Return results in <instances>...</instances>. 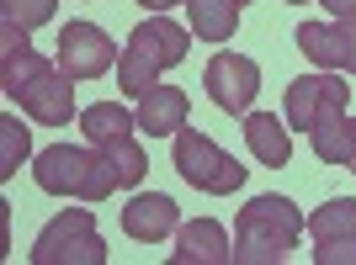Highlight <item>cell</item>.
Segmentation results:
<instances>
[{
    "instance_id": "6da1fadb",
    "label": "cell",
    "mask_w": 356,
    "mask_h": 265,
    "mask_svg": "<svg viewBox=\"0 0 356 265\" xmlns=\"http://www.w3.org/2000/svg\"><path fill=\"white\" fill-rule=\"evenodd\" d=\"M192 37L197 32L176 27L165 11H154L149 22H138L134 32H128V48H122V59H118V85L122 96H149V90L160 85V74L165 69H176L186 53H192Z\"/></svg>"
},
{
    "instance_id": "7a4b0ae2",
    "label": "cell",
    "mask_w": 356,
    "mask_h": 265,
    "mask_svg": "<svg viewBox=\"0 0 356 265\" xmlns=\"http://www.w3.org/2000/svg\"><path fill=\"white\" fill-rule=\"evenodd\" d=\"M309 218L287 196H255L234 218V265H282L287 250L303 239Z\"/></svg>"
},
{
    "instance_id": "3957f363",
    "label": "cell",
    "mask_w": 356,
    "mask_h": 265,
    "mask_svg": "<svg viewBox=\"0 0 356 265\" xmlns=\"http://www.w3.org/2000/svg\"><path fill=\"white\" fill-rule=\"evenodd\" d=\"M32 180H38L48 196H74V202H106V196L122 186L102 148H74V144L43 148L38 164H32Z\"/></svg>"
},
{
    "instance_id": "277c9868",
    "label": "cell",
    "mask_w": 356,
    "mask_h": 265,
    "mask_svg": "<svg viewBox=\"0 0 356 265\" xmlns=\"http://www.w3.org/2000/svg\"><path fill=\"white\" fill-rule=\"evenodd\" d=\"M32 265H106V244L96 234L90 207H64L43 234L32 239Z\"/></svg>"
},
{
    "instance_id": "5b68a950",
    "label": "cell",
    "mask_w": 356,
    "mask_h": 265,
    "mask_svg": "<svg viewBox=\"0 0 356 265\" xmlns=\"http://www.w3.org/2000/svg\"><path fill=\"white\" fill-rule=\"evenodd\" d=\"M176 170L192 191H208V196H234L245 186V164L234 154H223L208 132H197V128L176 132Z\"/></svg>"
},
{
    "instance_id": "8992f818",
    "label": "cell",
    "mask_w": 356,
    "mask_h": 265,
    "mask_svg": "<svg viewBox=\"0 0 356 265\" xmlns=\"http://www.w3.org/2000/svg\"><path fill=\"white\" fill-rule=\"evenodd\" d=\"M346 106H351V80H341V69H319V74H298L287 85L282 117H287V128L314 132L325 122L346 117Z\"/></svg>"
},
{
    "instance_id": "52a82bcc",
    "label": "cell",
    "mask_w": 356,
    "mask_h": 265,
    "mask_svg": "<svg viewBox=\"0 0 356 265\" xmlns=\"http://www.w3.org/2000/svg\"><path fill=\"white\" fill-rule=\"evenodd\" d=\"M202 85H208V101L229 117H245L261 90V64L245 59V53H213L208 69H202Z\"/></svg>"
},
{
    "instance_id": "ba28073f",
    "label": "cell",
    "mask_w": 356,
    "mask_h": 265,
    "mask_svg": "<svg viewBox=\"0 0 356 265\" xmlns=\"http://www.w3.org/2000/svg\"><path fill=\"white\" fill-rule=\"evenodd\" d=\"M118 59L122 53L112 48V37H106L96 22H64V32H59V69L70 74V80H102Z\"/></svg>"
},
{
    "instance_id": "9c48e42d",
    "label": "cell",
    "mask_w": 356,
    "mask_h": 265,
    "mask_svg": "<svg viewBox=\"0 0 356 265\" xmlns=\"http://www.w3.org/2000/svg\"><path fill=\"white\" fill-rule=\"evenodd\" d=\"M298 48L314 69H341L356 74V16H335V22H303L298 27Z\"/></svg>"
},
{
    "instance_id": "30bf717a",
    "label": "cell",
    "mask_w": 356,
    "mask_h": 265,
    "mask_svg": "<svg viewBox=\"0 0 356 265\" xmlns=\"http://www.w3.org/2000/svg\"><path fill=\"white\" fill-rule=\"evenodd\" d=\"M181 228V212L165 191H138L134 202L122 207V234L138 239V244H160Z\"/></svg>"
},
{
    "instance_id": "8fae6325",
    "label": "cell",
    "mask_w": 356,
    "mask_h": 265,
    "mask_svg": "<svg viewBox=\"0 0 356 265\" xmlns=\"http://www.w3.org/2000/svg\"><path fill=\"white\" fill-rule=\"evenodd\" d=\"M16 101H22V112H27L32 122H70V117H74V80H70L64 69H54V64H48V69L38 74V80L16 96Z\"/></svg>"
},
{
    "instance_id": "7c38bea8",
    "label": "cell",
    "mask_w": 356,
    "mask_h": 265,
    "mask_svg": "<svg viewBox=\"0 0 356 265\" xmlns=\"http://www.w3.org/2000/svg\"><path fill=\"white\" fill-rule=\"evenodd\" d=\"M176 265H234V244L223 234V223L192 218L176 228Z\"/></svg>"
},
{
    "instance_id": "4fadbf2b",
    "label": "cell",
    "mask_w": 356,
    "mask_h": 265,
    "mask_svg": "<svg viewBox=\"0 0 356 265\" xmlns=\"http://www.w3.org/2000/svg\"><path fill=\"white\" fill-rule=\"evenodd\" d=\"M138 132L149 138H176L186 128V90L181 85H154L149 96H138Z\"/></svg>"
},
{
    "instance_id": "5bb4252c",
    "label": "cell",
    "mask_w": 356,
    "mask_h": 265,
    "mask_svg": "<svg viewBox=\"0 0 356 265\" xmlns=\"http://www.w3.org/2000/svg\"><path fill=\"white\" fill-rule=\"evenodd\" d=\"M245 144H250V154L261 164H271V170H282V164L293 160V128H287V117H277V112H245Z\"/></svg>"
},
{
    "instance_id": "9a60e30c",
    "label": "cell",
    "mask_w": 356,
    "mask_h": 265,
    "mask_svg": "<svg viewBox=\"0 0 356 265\" xmlns=\"http://www.w3.org/2000/svg\"><path fill=\"white\" fill-rule=\"evenodd\" d=\"M192 6V32L202 43H223V37H234L239 27V6L234 0H186Z\"/></svg>"
},
{
    "instance_id": "2e32d148",
    "label": "cell",
    "mask_w": 356,
    "mask_h": 265,
    "mask_svg": "<svg viewBox=\"0 0 356 265\" xmlns=\"http://www.w3.org/2000/svg\"><path fill=\"white\" fill-rule=\"evenodd\" d=\"M43 69H48V59H43V53H32V43L0 48V90H6L11 101H16V96H22V90H27Z\"/></svg>"
},
{
    "instance_id": "e0dca14e",
    "label": "cell",
    "mask_w": 356,
    "mask_h": 265,
    "mask_svg": "<svg viewBox=\"0 0 356 265\" xmlns=\"http://www.w3.org/2000/svg\"><path fill=\"white\" fill-rule=\"evenodd\" d=\"M80 128H86L90 144H106V138H128V132H138V117L128 112V106H112V101H96L80 112Z\"/></svg>"
},
{
    "instance_id": "ac0fdd59",
    "label": "cell",
    "mask_w": 356,
    "mask_h": 265,
    "mask_svg": "<svg viewBox=\"0 0 356 265\" xmlns=\"http://www.w3.org/2000/svg\"><path fill=\"white\" fill-rule=\"evenodd\" d=\"M314 154L325 164H346L351 170V154H356V122L351 117H335L325 128H314Z\"/></svg>"
},
{
    "instance_id": "d6986e66",
    "label": "cell",
    "mask_w": 356,
    "mask_h": 265,
    "mask_svg": "<svg viewBox=\"0 0 356 265\" xmlns=\"http://www.w3.org/2000/svg\"><path fill=\"white\" fill-rule=\"evenodd\" d=\"M96 148H102L106 160H112V170H118L122 186H138V180L149 176V154L138 148L134 132H128V138H106V144H96Z\"/></svg>"
},
{
    "instance_id": "ffe728a7",
    "label": "cell",
    "mask_w": 356,
    "mask_h": 265,
    "mask_svg": "<svg viewBox=\"0 0 356 265\" xmlns=\"http://www.w3.org/2000/svg\"><path fill=\"white\" fill-rule=\"evenodd\" d=\"M309 234H314V244H319V239H341V234H356V202H351V196H335V202L314 207V218H309Z\"/></svg>"
},
{
    "instance_id": "44dd1931",
    "label": "cell",
    "mask_w": 356,
    "mask_h": 265,
    "mask_svg": "<svg viewBox=\"0 0 356 265\" xmlns=\"http://www.w3.org/2000/svg\"><path fill=\"white\" fill-rule=\"evenodd\" d=\"M54 11H59V0H0V22H16L27 32L54 22Z\"/></svg>"
},
{
    "instance_id": "7402d4cb",
    "label": "cell",
    "mask_w": 356,
    "mask_h": 265,
    "mask_svg": "<svg viewBox=\"0 0 356 265\" xmlns=\"http://www.w3.org/2000/svg\"><path fill=\"white\" fill-rule=\"evenodd\" d=\"M0 144H6V154H0V176H11L16 160L27 154V132H22V122H16V117H0Z\"/></svg>"
},
{
    "instance_id": "603a6c76",
    "label": "cell",
    "mask_w": 356,
    "mask_h": 265,
    "mask_svg": "<svg viewBox=\"0 0 356 265\" xmlns=\"http://www.w3.org/2000/svg\"><path fill=\"white\" fill-rule=\"evenodd\" d=\"M314 265H356V234L319 239V244H314Z\"/></svg>"
},
{
    "instance_id": "cb8c5ba5",
    "label": "cell",
    "mask_w": 356,
    "mask_h": 265,
    "mask_svg": "<svg viewBox=\"0 0 356 265\" xmlns=\"http://www.w3.org/2000/svg\"><path fill=\"white\" fill-rule=\"evenodd\" d=\"M325 6H330L335 16H356V0H325Z\"/></svg>"
},
{
    "instance_id": "d4e9b609",
    "label": "cell",
    "mask_w": 356,
    "mask_h": 265,
    "mask_svg": "<svg viewBox=\"0 0 356 265\" xmlns=\"http://www.w3.org/2000/svg\"><path fill=\"white\" fill-rule=\"evenodd\" d=\"M144 11H170V6H181V0H138Z\"/></svg>"
},
{
    "instance_id": "484cf974",
    "label": "cell",
    "mask_w": 356,
    "mask_h": 265,
    "mask_svg": "<svg viewBox=\"0 0 356 265\" xmlns=\"http://www.w3.org/2000/svg\"><path fill=\"white\" fill-rule=\"evenodd\" d=\"M234 6H239V11H245V6H250V0H234Z\"/></svg>"
},
{
    "instance_id": "4316f807",
    "label": "cell",
    "mask_w": 356,
    "mask_h": 265,
    "mask_svg": "<svg viewBox=\"0 0 356 265\" xmlns=\"http://www.w3.org/2000/svg\"><path fill=\"white\" fill-rule=\"evenodd\" d=\"M287 6H303V0H287Z\"/></svg>"
},
{
    "instance_id": "83f0119b",
    "label": "cell",
    "mask_w": 356,
    "mask_h": 265,
    "mask_svg": "<svg viewBox=\"0 0 356 265\" xmlns=\"http://www.w3.org/2000/svg\"><path fill=\"white\" fill-rule=\"evenodd\" d=\"M351 170H356V154H351Z\"/></svg>"
}]
</instances>
